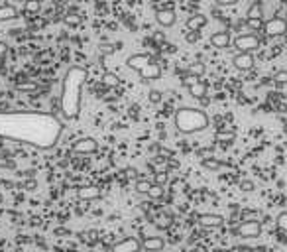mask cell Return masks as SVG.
I'll list each match as a JSON object with an SVG mask.
<instances>
[{
	"instance_id": "obj_27",
	"label": "cell",
	"mask_w": 287,
	"mask_h": 252,
	"mask_svg": "<svg viewBox=\"0 0 287 252\" xmlns=\"http://www.w3.org/2000/svg\"><path fill=\"white\" fill-rule=\"evenodd\" d=\"M246 18H262V6L258 2L252 4L250 10H248V14H246Z\"/></svg>"
},
{
	"instance_id": "obj_22",
	"label": "cell",
	"mask_w": 287,
	"mask_h": 252,
	"mask_svg": "<svg viewBox=\"0 0 287 252\" xmlns=\"http://www.w3.org/2000/svg\"><path fill=\"white\" fill-rule=\"evenodd\" d=\"M203 168H207V170H211V172H218L220 168H224V164L218 162V160H215V158H205V160H203Z\"/></svg>"
},
{
	"instance_id": "obj_7",
	"label": "cell",
	"mask_w": 287,
	"mask_h": 252,
	"mask_svg": "<svg viewBox=\"0 0 287 252\" xmlns=\"http://www.w3.org/2000/svg\"><path fill=\"white\" fill-rule=\"evenodd\" d=\"M236 234L242 238H256L262 234V225H260V221H244L238 225Z\"/></svg>"
},
{
	"instance_id": "obj_33",
	"label": "cell",
	"mask_w": 287,
	"mask_h": 252,
	"mask_svg": "<svg viewBox=\"0 0 287 252\" xmlns=\"http://www.w3.org/2000/svg\"><path fill=\"white\" fill-rule=\"evenodd\" d=\"M240 189L248 193V191H252V189H254V183H252V181H248V179H244V181H240Z\"/></svg>"
},
{
	"instance_id": "obj_20",
	"label": "cell",
	"mask_w": 287,
	"mask_h": 252,
	"mask_svg": "<svg viewBox=\"0 0 287 252\" xmlns=\"http://www.w3.org/2000/svg\"><path fill=\"white\" fill-rule=\"evenodd\" d=\"M40 89L38 83L34 81H26V83H16V91H22V93H36Z\"/></svg>"
},
{
	"instance_id": "obj_23",
	"label": "cell",
	"mask_w": 287,
	"mask_h": 252,
	"mask_svg": "<svg viewBox=\"0 0 287 252\" xmlns=\"http://www.w3.org/2000/svg\"><path fill=\"white\" fill-rule=\"evenodd\" d=\"M150 187H152V181H148V179H138L136 181V191L142 193V195H148Z\"/></svg>"
},
{
	"instance_id": "obj_6",
	"label": "cell",
	"mask_w": 287,
	"mask_h": 252,
	"mask_svg": "<svg viewBox=\"0 0 287 252\" xmlns=\"http://www.w3.org/2000/svg\"><path fill=\"white\" fill-rule=\"evenodd\" d=\"M263 32L269 38H277V36L287 34V20L285 18H279V16H273V18H269V20L263 22Z\"/></svg>"
},
{
	"instance_id": "obj_29",
	"label": "cell",
	"mask_w": 287,
	"mask_h": 252,
	"mask_svg": "<svg viewBox=\"0 0 287 252\" xmlns=\"http://www.w3.org/2000/svg\"><path fill=\"white\" fill-rule=\"evenodd\" d=\"M273 81H275L277 85H287V69L277 71V73L273 75Z\"/></svg>"
},
{
	"instance_id": "obj_11",
	"label": "cell",
	"mask_w": 287,
	"mask_h": 252,
	"mask_svg": "<svg viewBox=\"0 0 287 252\" xmlns=\"http://www.w3.org/2000/svg\"><path fill=\"white\" fill-rule=\"evenodd\" d=\"M197 221H199V225L205 227V228H218V227H222V223H224V219H222L220 215H213V213H203V215L197 217Z\"/></svg>"
},
{
	"instance_id": "obj_16",
	"label": "cell",
	"mask_w": 287,
	"mask_h": 252,
	"mask_svg": "<svg viewBox=\"0 0 287 252\" xmlns=\"http://www.w3.org/2000/svg\"><path fill=\"white\" fill-rule=\"evenodd\" d=\"M79 199H85V201H91V199H100V189L96 185H85V187H79L77 191Z\"/></svg>"
},
{
	"instance_id": "obj_26",
	"label": "cell",
	"mask_w": 287,
	"mask_h": 252,
	"mask_svg": "<svg viewBox=\"0 0 287 252\" xmlns=\"http://www.w3.org/2000/svg\"><path fill=\"white\" fill-rule=\"evenodd\" d=\"M275 223H277V228H279V230L287 232V211H281V213L277 215Z\"/></svg>"
},
{
	"instance_id": "obj_19",
	"label": "cell",
	"mask_w": 287,
	"mask_h": 252,
	"mask_svg": "<svg viewBox=\"0 0 287 252\" xmlns=\"http://www.w3.org/2000/svg\"><path fill=\"white\" fill-rule=\"evenodd\" d=\"M40 10H42L40 0H28V2H24V12L26 14H38Z\"/></svg>"
},
{
	"instance_id": "obj_38",
	"label": "cell",
	"mask_w": 287,
	"mask_h": 252,
	"mask_svg": "<svg viewBox=\"0 0 287 252\" xmlns=\"http://www.w3.org/2000/svg\"><path fill=\"white\" fill-rule=\"evenodd\" d=\"M8 166H10L8 162H4V160H0V168H8Z\"/></svg>"
},
{
	"instance_id": "obj_14",
	"label": "cell",
	"mask_w": 287,
	"mask_h": 252,
	"mask_svg": "<svg viewBox=\"0 0 287 252\" xmlns=\"http://www.w3.org/2000/svg\"><path fill=\"white\" fill-rule=\"evenodd\" d=\"M230 42H232V38L228 32H215L211 36V46L216 50H226L230 46Z\"/></svg>"
},
{
	"instance_id": "obj_36",
	"label": "cell",
	"mask_w": 287,
	"mask_h": 252,
	"mask_svg": "<svg viewBox=\"0 0 287 252\" xmlns=\"http://www.w3.org/2000/svg\"><path fill=\"white\" fill-rule=\"evenodd\" d=\"M150 101H152V102H160V101H162L160 93H158V91H152V93H150Z\"/></svg>"
},
{
	"instance_id": "obj_40",
	"label": "cell",
	"mask_w": 287,
	"mask_h": 252,
	"mask_svg": "<svg viewBox=\"0 0 287 252\" xmlns=\"http://www.w3.org/2000/svg\"><path fill=\"white\" fill-rule=\"evenodd\" d=\"M16 2H28V0H16Z\"/></svg>"
},
{
	"instance_id": "obj_32",
	"label": "cell",
	"mask_w": 287,
	"mask_h": 252,
	"mask_svg": "<svg viewBox=\"0 0 287 252\" xmlns=\"http://www.w3.org/2000/svg\"><path fill=\"white\" fill-rule=\"evenodd\" d=\"M156 183H158V185L167 183V174H166V172H160V174L156 176Z\"/></svg>"
},
{
	"instance_id": "obj_35",
	"label": "cell",
	"mask_w": 287,
	"mask_h": 252,
	"mask_svg": "<svg viewBox=\"0 0 287 252\" xmlns=\"http://www.w3.org/2000/svg\"><path fill=\"white\" fill-rule=\"evenodd\" d=\"M6 53H8V44L6 42H0V59H2Z\"/></svg>"
},
{
	"instance_id": "obj_1",
	"label": "cell",
	"mask_w": 287,
	"mask_h": 252,
	"mask_svg": "<svg viewBox=\"0 0 287 252\" xmlns=\"http://www.w3.org/2000/svg\"><path fill=\"white\" fill-rule=\"evenodd\" d=\"M61 122L46 112H0V138L49 150L61 136Z\"/></svg>"
},
{
	"instance_id": "obj_13",
	"label": "cell",
	"mask_w": 287,
	"mask_h": 252,
	"mask_svg": "<svg viewBox=\"0 0 287 252\" xmlns=\"http://www.w3.org/2000/svg\"><path fill=\"white\" fill-rule=\"evenodd\" d=\"M175 20L177 18H175V12L171 8H162V10L156 12V22L160 26H164V28H171L175 24Z\"/></svg>"
},
{
	"instance_id": "obj_37",
	"label": "cell",
	"mask_w": 287,
	"mask_h": 252,
	"mask_svg": "<svg viewBox=\"0 0 287 252\" xmlns=\"http://www.w3.org/2000/svg\"><path fill=\"white\" fill-rule=\"evenodd\" d=\"M126 172H128V177H130V179H134V177H136V176H138V174H136V170H134V168H128V170H126Z\"/></svg>"
},
{
	"instance_id": "obj_24",
	"label": "cell",
	"mask_w": 287,
	"mask_h": 252,
	"mask_svg": "<svg viewBox=\"0 0 287 252\" xmlns=\"http://www.w3.org/2000/svg\"><path fill=\"white\" fill-rule=\"evenodd\" d=\"M102 83H104L106 87H118L120 79H118V75H114V73H104V77H102Z\"/></svg>"
},
{
	"instance_id": "obj_4",
	"label": "cell",
	"mask_w": 287,
	"mask_h": 252,
	"mask_svg": "<svg viewBox=\"0 0 287 252\" xmlns=\"http://www.w3.org/2000/svg\"><path fill=\"white\" fill-rule=\"evenodd\" d=\"M126 65L136 71L144 81H156L162 77V67L150 53H134L126 59Z\"/></svg>"
},
{
	"instance_id": "obj_2",
	"label": "cell",
	"mask_w": 287,
	"mask_h": 252,
	"mask_svg": "<svg viewBox=\"0 0 287 252\" xmlns=\"http://www.w3.org/2000/svg\"><path fill=\"white\" fill-rule=\"evenodd\" d=\"M87 69L85 67H71L61 85V114L67 120H75L81 114V95L87 83Z\"/></svg>"
},
{
	"instance_id": "obj_15",
	"label": "cell",
	"mask_w": 287,
	"mask_h": 252,
	"mask_svg": "<svg viewBox=\"0 0 287 252\" xmlns=\"http://www.w3.org/2000/svg\"><path fill=\"white\" fill-rule=\"evenodd\" d=\"M164 246H166V242L162 236H148L142 240V248L146 252H160Z\"/></svg>"
},
{
	"instance_id": "obj_8",
	"label": "cell",
	"mask_w": 287,
	"mask_h": 252,
	"mask_svg": "<svg viewBox=\"0 0 287 252\" xmlns=\"http://www.w3.org/2000/svg\"><path fill=\"white\" fill-rule=\"evenodd\" d=\"M232 65H234L238 71H250V69H254L256 59H254V55H252V53L238 51V53L232 57Z\"/></svg>"
},
{
	"instance_id": "obj_18",
	"label": "cell",
	"mask_w": 287,
	"mask_h": 252,
	"mask_svg": "<svg viewBox=\"0 0 287 252\" xmlns=\"http://www.w3.org/2000/svg\"><path fill=\"white\" fill-rule=\"evenodd\" d=\"M207 26V16H203V14H195V16H191L189 20H187V28L191 30V32H199V30H203Z\"/></svg>"
},
{
	"instance_id": "obj_10",
	"label": "cell",
	"mask_w": 287,
	"mask_h": 252,
	"mask_svg": "<svg viewBox=\"0 0 287 252\" xmlns=\"http://www.w3.org/2000/svg\"><path fill=\"white\" fill-rule=\"evenodd\" d=\"M140 248H142V242L138 238H134V236H128V238L116 242L112 246V252H138Z\"/></svg>"
},
{
	"instance_id": "obj_3",
	"label": "cell",
	"mask_w": 287,
	"mask_h": 252,
	"mask_svg": "<svg viewBox=\"0 0 287 252\" xmlns=\"http://www.w3.org/2000/svg\"><path fill=\"white\" fill-rule=\"evenodd\" d=\"M175 126L177 130L183 134H195L201 132L209 126V116L205 110L201 108H191V106H183L175 112Z\"/></svg>"
},
{
	"instance_id": "obj_28",
	"label": "cell",
	"mask_w": 287,
	"mask_h": 252,
	"mask_svg": "<svg viewBox=\"0 0 287 252\" xmlns=\"http://www.w3.org/2000/svg\"><path fill=\"white\" fill-rule=\"evenodd\" d=\"M63 22H65L67 26H73V28H75V26H79V24H81V18H79L77 14H73V12H71V14H67V16L63 18Z\"/></svg>"
},
{
	"instance_id": "obj_5",
	"label": "cell",
	"mask_w": 287,
	"mask_h": 252,
	"mask_svg": "<svg viewBox=\"0 0 287 252\" xmlns=\"http://www.w3.org/2000/svg\"><path fill=\"white\" fill-rule=\"evenodd\" d=\"M234 48L238 51H246V53H254L260 48V38L256 34H240L238 38H234Z\"/></svg>"
},
{
	"instance_id": "obj_12",
	"label": "cell",
	"mask_w": 287,
	"mask_h": 252,
	"mask_svg": "<svg viewBox=\"0 0 287 252\" xmlns=\"http://www.w3.org/2000/svg\"><path fill=\"white\" fill-rule=\"evenodd\" d=\"M96 148H98V144L95 138H81L73 144V150L77 154H93V152H96Z\"/></svg>"
},
{
	"instance_id": "obj_21",
	"label": "cell",
	"mask_w": 287,
	"mask_h": 252,
	"mask_svg": "<svg viewBox=\"0 0 287 252\" xmlns=\"http://www.w3.org/2000/svg\"><path fill=\"white\" fill-rule=\"evenodd\" d=\"M246 26H248V30H252V32H263V20L262 18H246Z\"/></svg>"
},
{
	"instance_id": "obj_39",
	"label": "cell",
	"mask_w": 287,
	"mask_h": 252,
	"mask_svg": "<svg viewBox=\"0 0 287 252\" xmlns=\"http://www.w3.org/2000/svg\"><path fill=\"white\" fill-rule=\"evenodd\" d=\"M187 40H189V42H195V40H197V34H191Z\"/></svg>"
},
{
	"instance_id": "obj_41",
	"label": "cell",
	"mask_w": 287,
	"mask_h": 252,
	"mask_svg": "<svg viewBox=\"0 0 287 252\" xmlns=\"http://www.w3.org/2000/svg\"><path fill=\"white\" fill-rule=\"evenodd\" d=\"M285 6H287V0H285Z\"/></svg>"
},
{
	"instance_id": "obj_17",
	"label": "cell",
	"mask_w": 287,
	"mask_h": 252,
	"mask_svg": "<svg viewBox=\"0 0 287 252\" xmlns=\"http://www.w3.org/2000/svg\"><path fill=\"white\" fill-rule=\"evenodd\" d=\"M18 18V10L12 4H0V22H10Z\"/></svg>"
},
{
	"instance_id": "obj_31",
	"label": "cell",
	"mask_w": 287,
	"mask_h": 252,
	"mask_svg": "<svg viewBox=\"0 0 287 252\" xmlns=\"http://www.w3.org/2000/svg\"><path fill=\"white\" fill-rule=\"evenodd\" d=\"M205 73V65L203 63H193L191 67H189V75H203Z\"/></svg>"
},
{
	"instance_id": "obj_30",
	"label": "cell",
	"mask_w": 287,
	"mask_h": 252,
	"mask_svg": "<svg viewBox=\"0 0 287 252\" xmlns=\"http://www.w3.org/2000/svg\"><path fill=\"white\" fill-rule=\"evenodd\" d=\"M236 138L234 132H216V140L218 142H232Z\"/></svg>"
},
{
	"instance_id": "obj_25",
	"label": "cell",
	"mask_w": 287,
	"mask_h": 252,
	"mask_svg": "<svg viewBox=\"0 0 287 252\" xmlns=\"http://www.w3.org/2000/svg\"><path fill=\"white\" fill-rule=\"evenodd\" d=\"M164 195V185H158V183H152L150 191H148V197L150 199H160Z\"/></svg>"
},
{
	"instance_id": "obj_34",
	"label": "cell",
	"mask_w": 287,
	"mask_h": 252,
	"mask_svg": "<svg viewBox=\"0 0 287 252\" xmlns=\"http://www.w3.org/2000/svg\"><path fill=\"white\" fill-rule=\"evenodd\" d=\"M236 2H238V0H216V4L222 6V8H226V6H234Z\"/></svg>"
},
{
	"instance_id": "obj_9",
	"label": "cell",
	"mask_w": 287,
	"mask_h": 252,
	"mask_svg": "<svg viewBox=\"0 0 287 252\" xmlns=\"http://www.w3.org/2000/svg\"><path fill=\"white\" fill-rule=\"evenodd\" d=\"M185 85H187L189 93H191L195 99H203V97L207 95V85H205L197 75H189V79L185 81Z\"/></svg>"
}]
</instances>
